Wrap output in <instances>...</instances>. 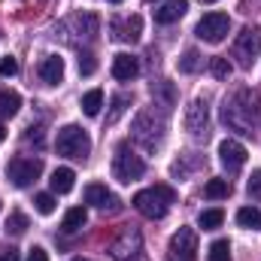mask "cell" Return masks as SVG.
<instances>
[{
	"label": "cell",
	"instance_id": "4316f807",
	"mask_svg": "<svg viewBox=\"0 0 261 261\" xmlns=\"http://www.w3.org/2000/svg\"><path fill=\"white\" fill-rule=\"evenodd\" d=\"M152 94H155V97H161V100H164V107H173V103H176V91H173V85H170V82H155V85H152Z\"/></svg>",
	"mask_w": 261,
	"mask_h": 261
},
{
	"label": "cell",
	"instance_id": "60d3db41",
	"mask_svg": "<svg viewBox=\"0 0 261 261\" xmlns=\"http://www.w3.org/2000/svg\"><path fill=\"white\" fill-rule=\"evenodd\" d=\"M110 3H122V0H110Z\"/></svg>",
	"mask_w": 261,
	"mask_h": 261
},
{
	"label": "cell",
	"instance_id": "4fadbf2b",
	"mask_svg": "<svg viewBox=\"0 0 261 261\" xmlns=\"http://www.w3.org/2000/svg\"><path fill=\"white\" fill-rule=\"evenodd\" d=\"M186 9H189V0H164V3L155 6V21L158 24H173L186 15Z\"/></svg>",
	"mask_w": 261,
	"mask_h": 261
},
{
	"label": "cell",
	"instance_id": "44dd1931",
	"mask_svg": "<svg viewBox=\"0 0 261 261\" xmlns=\"http://www.w3.org/2000/svg\"><path fill=\"white\" fill-rule=\"evenodd\" d=\"M237 225L240 228H261V210L258 206H240L237 210Z\"/></svg>",
	"mask_w": 261,
	"mask_h": 261
},
{
	"label": "cell",
	"instance_id": "7c38bea8",
	"mask_svg": "<svg viewBox=\"0 0 261 261\" xmlns=\"http://www.w3.org/2000/svg\"><path fill=\"white\" fill-rule=\"evenodd\" d=\"M113 37L116 40H125V43H137L140 40V31H143V18L140 15H128V18H113Z\"/></svg>",
	"mask_w": 261,
	"mask_h": 261
},
{
	"label": "cell",
	"instance_id": "ffe728a7",
	"mask_svg": "<svg viewBox=\"0 0 261 261\" xmlns=\"http://www.w3.org/2000/svg\"><path fill=\"white\" fill-rule=\"evenodd\" d=\"M85 222H88V213H85V206H73V210H67L64 222H61V231L73 234V231H79Z\"/></svg>",
	"mask_w": 261,
	"mask_h": 261
},
{
	"label": "cell",
	"instance_id": "ab89813d",
	"mask_svg": "<svg viewBox=\"0 0 261 261\" xmlns=\"http://www.w3.org/2000/svg\"><path fill=\"white\" fill-rule=\"evenodd\" d=\"M73 261H88V258H73Z\"/></svg>",
	"mask_w": 261,
	"mask_h": 261
},
{
	"label": "cell",
	"instance_id": "836d02e7",
	"mask_svg": "<svg viewBox=\"0 0 261 261\" xmlns=\"http://www.w3.org/2000/svg\"><path fill=\"white\" fill-rule=\"evenodd\" d=\"M18 73V61L12 58V55H6L3 61H0V76H15Z\"/></svg>",
	"mask_w": 261,
	"mask_h": 261
},
{
	"label": "cell",
	"instance_id": "277c9868",
	"mask_svg": "<svg viewBox=\"0 0 261 261\" xmlns=\"http://www.w3.org/2000/svg\"><path fill=\"white\" fill-rule=\"evenodd\" d=\"M55 146H58V155H64V158H79V161H85L88 152H91V140H88V134L79 128V125H67V128L58 130Z\"/></svg>",
	"mask_w": 261,
	"mask_h": 261
},
{
	"label": "cell",
	"instance_id": "603a6c76",
	"mask_svg": "<svg viewBox=\"0 0 261 261\" xmlns=\"http://www.w3.org/2000/svg\"><path fill=\"white\" fill-rule=\"evenodd\" d=\"M100 107H103V91H100V88H91V91L82 97V113H85V116H97Z\"/></svg>",
	"mask_w": 261,
	"mask_h": 261
},
{
	"label": "cell",
	"instance_id": "9a60e30c",
	"mask_svg": "<svg viewBox=\"0 0 261 261\" xmlns=\"http://www.w3.org/2000/svg\"><path fill=\"white\" fill-rule=\"evenodd\" d=\"M37 73H40V79H43L46 85H58V82L64 79V58L46 55V58L37 64Z\"/></svg>",
	"mask_w": 261,
	"mask_h": 261
},
{
	"label": "cell",
	"instance_id": "9c48e42d",
	"mask_svg": "<svg viewBox=\"0 0 261 261\" xmlns=\"http://www.w3.org/2000/svg\"><path fill=\"white\" fill-rule=\"evenodd\" d=\"M197 234L195 228H179L167 243V261H195L197 255Z\"/></svg>",
	"mask_w": 261,
	"mask_h": 261
},
{
	"label": "cell",
	"instance_id": "2e32d148",
	"mask_svg": "<svg viewBox=\"0 0 261 261\" xmlns=\"http://www.w3.org/2000/svg\"><path fill=\"white\" fill-rule=\"evenodd\" d=\"M137 73H140V64H137V58H134V55L122 52V55H116V58H113V76H116L119 82H130Z\"/></svg>",
	"mask_w": 261,
	"mask_h": 261
},
{
	"label": "cell",
	"instance_id": "52a82bcc",
	"mask_svg": "<svg viewBox=\"0 0 261 261\" xmlns=\"http://www.w3.org/2000/svg\"><path fill=\"white\" fill-rule=\"evenodd\" d=\"M258 52H261V31L258 28H243L237 34V40H234V58H237V64L249 70Z\"/></svg>",
	"mask_w": 261,
	"mask_h": 261
},
{
	"label": "cell",
	"instance_id": "d6a6232c",
	"mask_svg": "<svg viewBox=\"0 0 261 261\" xmlns=\"http://www.w3.org/2000/svg\"><path fill=\"white\" fill-rule=\"evenodd\" d=\"M94 70H97L94 55H91V52H82V55H79V73H82V76H91Z\"/></svg>",
	"mask_w": 261,
	"mask_h": 261
},
{
	"label": "cell",
	"instance_id": "d4e9b609",
	"mask_svg": "<svg viewBox=\"0 0 261 261\" xmlns=\"http://www.w3.org/2000/svg\"><path fill=\"white\" fill-rule=\"evenodd\" d=\"M203 195L210 197V200H222V197L231 195V182H228V179H210V182L203 186Z\"/></svg>",
	"mask_w": 261,
	"mask_h": 261
},
{
	"label": "cell",
	"instance_id": "b9f144b4",
	"mask_svg": "<svg viewBox=\"0 0 261 261\" xmlns=\"http://www.w3.org/2000/svg\"><path fill=\"white\" fill-rule=\"evenodd\" d=\"M203 3H216V0H203Z\"/></svg>",
	"mask_w": 261,
	"mask_h": 261
},
{
	"label": "cell",
	"instance_id": "f35d334b",
	"mask_svg": "<svg viewBox=\"0 0 261 261\" xmlns=\"http://www.w3.org/2000/svg\"><path fill=\"white\" fill-rule=\"evenodd\" d=\"M3 140H6V128H3V125H0V143H3Z\"/></svg>",
	"mask_w": 261,
	"mask_h": 261
},
{
	"label": "cell",
	"instance_id": "30bf717a",
	"mask_svg": "<svg viewBox=\"0 0 261 261\" xmlns=\"http://www.w3.org/2000/svg\"><path fill=\"white\" fill-rule=\"evenodd\" d=\"M186 128L195 140H206L210 134V110H206V100H192L189 110H186Z\"/></svg>",
	"mask_w": 261,
	"mask_h": 261
},
{
	"label": "cell",
	"instance_id": "8992f818",
	"mask_svg": "<svg viewBox=\"0 0 261 261\" xmlns=\"http://www.w3.org/2000/svg\"><path fill=\"white\" fill-rule=\"evenodd\" d=\"M228 31H231V18L225 15V12H206L200 21H197L195 34L203 40V43H222L225 37H228Z\"/></svg>",
	"mask_w": 261,
	"mask_h": 261
},
{
	"label": "cell",
	"instance_id": "d6986e66",
	"mask_svg": "<svg viewBox=\"0 0 261 261\" xmlns=\"http://www.w3.org/2000/svg\"><path fill=\"white\" fill-rule=\"evenodd\" d=\"M73 179H76V173H73L70 167H58V170L52 173L49 186H52V192H58V195H67V192L73 189Z\"/></svg>",
	"mask_w": 261,
	"mask_h": 261
},
{
	"label": "cell",
	"instance_id": "f546056e",
	"mask_svg": "<svg viewBox=\"0 0 261 261\" xmlns=\"http://www.w3.org/2000/svg\"><path fill=\"white\" fill-rule=\"evenodd\" d=\"M200 70V55L195 49H189L182 58H179V73H197Z\"/></svg>",
	"mask_w": 261,
	"mask_h": 261
},
{
	"label": "cell",
	"instance_id": "d590c367",
	"mask_svg": "<svg viewBox=\"0 0 261 261\" xmlns=\"http://www.w3.org/2000/svg\"><path fill=\"white\" fill-rule=\"evenodd\" d=\"M24 140H28V143H37V146H43V128H40V125H37V128L31 125V128H28V134H24Z\"/></svg>",
	"mask_w": 261,
	"mask_h": 261
},
{
	"label": "cell",
	"instance_id": "ac0fdd59",
	"mask_svg": "<svg viewBox=\"0 0 261 261\" xmlns=\"http://www.w3.org/2000/svg\"><path fill=\"white\" fill-rule=\"evenodd\" d=\"M21 110V94L12 88H0V119H12Z\"/></svg>",
	"mask_w": 261,
	"mask_h": 261
},
{
	"label": "cell",
	"instance_id": "4dcf8cb0",
	"mask_svg": "<svg viewBox=\"0 0 261 261\" xmlns=\"http://www.w3.org/2000/svg\"><path fill=\"white\" fill-rule=\"evenodd\" d=\"M210 73L216 79H228L231 76V61L228 58H210Z\"/></svg>",
	"mask_w": 261,
	"mask_h": 261
},
{
	"label": "cell",
	"instance_id": "5b68a950",
	"mask_svg": "<svg viewBox=\"0 0 261 261\" xmlns=\"http://www.w3.org/2000/svg\"><path fill=\"white\" fill-rule=\"evenodd\" d=\"M161 137H164V122L155 119L152 110H143L137 119H134V140L143 143V149H158L161 146Z\"/></svg>",
	"mask_w": 261,
	"mask_h": 261
},
{
	"label": "cell",
	"instance_id": "ba28073f",
	"mask_svg": "<svg viewBox=\"0 0 261 261\" xmlns=\"http://www.w3.org/2000/svg\"><path fill=\"white\" fill-rule=\"evenodd\" d=\"M40 173H43V161H40V158H24V155L12 158L9 167H6V176H9L12 186H18V189H28Z\"/></svg>",
	"mask_w": 261,
	"mask_h": 261
},
{
	"label": "cell",
	"instance_id": "7a4b0ae2",
	"mask_svg": "<svg viewBox=\"0 0 261 261\" xmlns=\"http://www.w3.org/2000/svg\"><path fill=\"white\" fill-rule=\"evenodd\" d=\"M170 203H176V192L170 186H164V182H158V186L143 189V192L134 195L137 213H143L146 219H164L167 210H170Z\"/></svg>",
	"mask_w": 261,
	"mask_h": 261
},
{
	"label": "cell",
	"instance_id": "8fae6325",
	"mask_svg": "<svg viewBox=\"0 0 261 261\" xmlns=\"http://www.w3.org/2000/svg\"><path fill=\"white\" fill-rule=\"evenodd\" d=\"M219 158H222V164L228 167V173H237V170L246 164V149H243V143H237V140H222V143H219Z\"/></svg>",
	"mask_w": 261,
	"mask_h": 261
},
{
	"label": "cell",
	"instance_id": "7402d4cb",
	"mask_svg": "<svg viewBox=\"0 0 261 261\" xmlns=\"http://www.w3.org/2000/svg\"><path fill=\"white\" fill-rule=\"evenodd\" d=\"M73 24L79 28V34H82L85 40H94V37H97V15H91V12L76 15V18H73Z\"/></svg>",
	"mask_w": 261,
	"mask_h": 261
},
{
	"label": "cell",
	"instance_id": "e575fe53",
	"mask_svg": "<svg viewBox=\"0 0 261 261\" xmlns=\"http://www.w3.org/2000/svg\"><path fill=\"white\" fill-rule=\"evenodd\" d=\"M249 195L255 197V200H261V170H255L249 176Z\"/></svg>",
	"mask_w": 261,
	"mask_h": 261
},
{
	"label": "cell",
	"instance_id": "6da1fadb",
	"mask_svg": "<svg viewBox=\"0 0 261 261\" xmlns=\"http://www.w3.org/2000/svg\"><path fill=\"white\" fill-rule=\"evenodd\" d=\"M222 122L237 134L255 137V128L261 125V97L252 88H240L231 100L222 107Z\"/></svg>",
	"mask_w": 261,
	"mask_h": 261
},
{
	"label": "cell",
	"instance_id": "f1b7e54d",
	"mask_svg": "<svg viewBox=\"0 0 261 261\" xmlns=\"http://www.w3.org/2000/svg\"><path fill=\"white\" fill-rule=\"evenodd\" d=\"M210 261H231V243L228 240H216L210 246Z\"/></svg>",
	"mask_w": 261,
	"mask_h": 261
},
{
	"label": "cell",
	"instance_id": "74e56055",
	"mask_svg": "<svg viewBox=\"0 0 261 261\" xmlns=\"http://www.w3.org/2000/svg\"><path fill=\"white\" fill-rule=\"evenodd\" d=\"M0 261H21L18 258V249H3L0 252Z\"/></svg>",
	"mask_w": 261,
	"mask_h": 261
},
{
	"label": "cell",
	"instance_id": "3957f363",
	"mask_svg": "<svg viewBox=\"0 0 261 261\" xmlns=\"http://www.w3.org/2000/svg\"><path fill=\"white\" fill-rule=\"evenodd\" d=\"M143 173H146V161H143L140 155L130 152L128 143L116 146V155H113V176H116L119 182L128 186V182H137Z\"/></svg>",
	"mask_w": 261,
	"mask_h": 261
},
{
	"label": "cell",
	"instance_id": "cb8c5ba5",
	"mask_svg": "<svg viewBox=\"0 0 261 261\" xmlns=\"http://www.w3.org/2000/svg\"><path fill=\"white\" fill-rule=\"evenodd\" d=\"M6 234H12V237H18V234H24L28 231V216L21 213V210H12L9 213V219H6V228H3Z\"/></svg>",
	"mask_w": 261,
	"mask_h": 261
},
{
	"label": "cell",
	"instance_id": "83f0119b",
	"mask_svg": "<svg viewBox=\"0 0 261 261\" xmlns=\"http://www.w3.org/2000/svg\"><path fill=\"white\" fill-rule=\"evenodd\" d=\"M128 100H130L128 94H116V97H113V110H110V116H107V125H116V122H119V116L128 110Z\"/></svg>",
	"mask_w": 261,
	"mask_h": 261
},
{
	"label": "cell",
	"instance_id": "8d00e7d4",
	"mask_svg": "<svg viewBox=\"0 0 261 261\" xmlns=\"http://www.w3.org/2000/svg\"><path fill=\"white\" fill-rule=\"evenodd\" d=\"M28 261H49V252H46L43 246H34L31 255H28Z\"/></svg>",
	"mask_w": 261,
	"mask_h": 261
},
{
	"label": "cell",
	"instance_id": "484cf974",
	"mask_svg": "<svg viewBox=\"0 0 261 261\" xmlns=\"http://www.w3.org/2000/svg\"><path fill=\"white\" fill-rule=\"evenodd\" d=\"M222 222H225V213H222V210H203V213L197 216V225H200L203 231H216Z\"/></svg>",
	"mask_w": 261,
	"mask_h": 261
},
{
	"label": "cell",
	"instance_id": "5bb4252c",
	"mask_svg": "<svg viewBox=\"0 0 261 261\" xmlns=\"http://www.w3.org/2000/svg\"><path fill=\"white\" fill-rule=\"evenodd\" d=\"M140 243H143L140 234H137L134 228H128V231H122V237L113 243V255H116L119 261H128V258H134V255L140 252Z\"/></svg>",
	"mask_w": 261,
	"mask_h": 261
},
{
	"label": "cell",
	"instance_id": "1f68e13d",
	"mask_svg": "<svg viewBox=\"0 0 261 261\" xmlns=\"http://www.w3.org/2000/svg\"><path fill=\"white\" fill-rule=\"evenodd\" d=\"M34 206H37V213L49 216V213H55V197L52 195H37L34 197Z\"/></svg>",
	"mask_w": 261,
	"mask_h": 261
},
{
	"label": "cell",
	"instance_id": "e0dca14e",
	"mask_svg": "<svg viewBox=\"0 0 261 261\" xmlns=\"http://www.w3.org/2000/svg\"><path fill=\"white\" fill-rule=\"evenodd\" d=\"M85 203H91V206H97V210H107V206H116V195H113L107 186L91 182V186L85 189Z\"/></svg>",
	"mask_w": 261,
	"mask_h": 261
}]
</instances>
